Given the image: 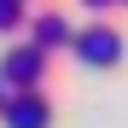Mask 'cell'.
Instances as JSON below:
<instances>
[{"label": "cell", "mask_w": 128, "mask_h": 128, "mask_svg": "<svg viewBox=\"0 0 128 128\" xmlns=\"http://www.w3.org/2000/svg\"><path fill=\"white\" fill-rule=\"evenodd\" d=\"M88 6H99V0H88Z\"/></svg>", "instance_id": "cell-4"}, {"label": "cell", "mask_w": 128, "mask_h": 128, "mask_svg": "<svg viewBox=\"0 0 128 128\" xmlns=\"http://www.w3.org/2000/svg\"><path fill=\"white\" fill-rule=\"evenodd\" d=\"M18 18V0H0V24H12Z\"/></svg>", "instance_id": "cell-3"}, {"label": "cell", "mask_w": 128, "mask_h": 128, "mask_svg": "<svg viewBox=\"0 0 128 128\" xmlns=\"http://www.w3.org/2000/svg\"><path fill=\"white\" fill-rule=\"evenodd\" d=\"M82 58H88V64H116L122 58V41L111 29H88V35H82Z\"/></svg>", "instance_id": "cell-1"}, {"label": "cell", "mask_w": 128, "mask_h": 128, "mask_svg": "<svg viewBox=\"0 0 128 128\" xmlns=\"http://www.w3.org/2000/svg\"><path fill=\"white\" fill-rule=\"evenodd\" d=\"M18 128H47V105H41V99H24V105H12V111H6Z\"/></svg>", "instance_id": "cell-2"}]
</instances>
